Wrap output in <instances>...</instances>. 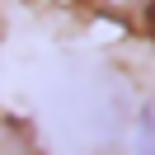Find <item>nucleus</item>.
I'll return each instance as SVG.
<instances>
[{"label":"nucleus","instance_id":"1","mask_svg":"<svg viewBox=\"0 0 155 155\" xmlns=\"http://www.w3.org/2000/svg\"><path fill=\"white\" fill-rule=\"evenodd\" d=\"M52 127L71 150H108L122 132V94L108 75H75L52 94Z\"/></svg>","mask_w":155,"mask_h":155},{"label":"nucleus","instance_id":"3","mask_svg":"<svg viewBox=\"0 0 155 155\" xmlns=\"http://www.w3.org/2000/svg\"><path fill=\"white\" fill-rule=\"evenodd\" d=\"M136 155H155V104H146L136 117Z\"/></svg>","mask_w":155,"mask_h":155},{"label":"nucleus","instance_id":"2","mask_svg":"<svg viewBox=\"0 0 155 155\" xmlns=\"http://www.w3.org/2000/svg\"><path fill=\"white\" fill-rule=\"evenodd\" d=\"M0 155H38V146L24 132V122H14L5 113H0Z\"/></svg>","mask_w":155,"mask_h":155}]
</instances>
